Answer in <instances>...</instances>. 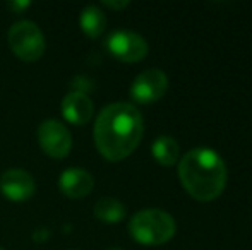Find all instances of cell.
Wrapping results in <instances>:
<instances>
[{
	"label": "cell",
	"mask_w": 252,
	"mask_h": 250,
	"mask_svg": "<svg viewBox=\"0 0 252 250\" xmlns=\"http://www.w3.org/2000/svg\"><path fill=\"white\" fill-rule=\"evenodd\" d=\"M168 89V77L161 69H146L132 81L130 96L137 103H155L161 100Z\"/></svg>",
	"instance_id": "8992f818"
},
{
	"label": "cell",
	"mask_w": 252,
	"mask_h": 250,
	"mask_svg": "<svg viewBox=\"0 0 252 250\" xmlns=\"http://www.w3.org/2000/svg\"><path fill=\"white\" fill-rule=\"evenodd\" d=\"M0 190L10 200H26L36 190V184L31 173L19 168L7 170L0 177Z\"/></svg>",
	"instance_id": "ba28073f"
},
{
	"label": "cell",
	"mask_w": 252,
	"mask_h": 250,
	"mask_svg": "<svg viewBox=\"0 0 252 250\" xmlns=\"http://www.w3.org/2000/svg\"><path fill=\"white\" fill-rule=\"evenodd\" d=\"M94 216L103 223H120L126 218L127 209L119 199L113 197H103L94 204Z\"/></svg>",
	"instance_id": "4fadbf2b"
},
{
	"label": "cell",
	"mask_w": 252,
	"mask_h": 250,
	"mask_svg": "<svg viewBox=\"0 0 252 250\" xmlns=\"http://www.w3.org/2000/svg\"><path fill=\"white\" fill-rule=\"evenodd\" d=\"M151 153L155 160L158 161L161 167H173L179 161L180 147L173 137L170 136H159L158 139L153 142Z\"/></svg>",
	"instance_id": "7c38bea8"
},
{
	"label": "cell",
	"mask_w": 252,
	"mask_h": 250,
	"mask_svg": "<svg viewBox=\"0 0 252 250\" xmlns=\"http://www.w3.org/2000/svg\"><path fill=\"white\" fill-rule=\"evenodd\" d=\"M108 250H120V249H108Z\"/></svg>",
	"instance_id": "2e32d148"
},
{
	"label": "cell",
	"mask_w": 252,
	"mask_h": 250,
	"mask_svg": "<svg viewBox=\"0 0 252 250\" xmlns=\"http://www.w3.org/2000/svg\"><path fill=\"white\" fill-rule=\"evenodd\" d=\"M94 187V178L83 168H67L59 178V189L70 199H81Z\"/></svg>",
	"instance_id": "30bf717a"
},
{
	"label": "cell",
	"mask_w": 252,
	"mask_h": 250,
	"mask_svg": "<svg viewBox=\"0 0 252 250\" xmlns=\"http://www.w3.org/2000/svg\"><path fill=\"white\" fill-rule=\"evenodd\" d=\"M226 165L216 151L194 147L187 151L179 163V178L192 199L209 202L221 195L226 185Z\"/></svg>",
	"instance_id": "7a4b0ae2"
},
{
	"label": "cell",
	"mask_w": 252,
	"mask_h": 250,
	"mask_svg": "<svg viewBox=\"0 0 252 250\" xmlns=\"http://www.w3.org/2000/svg\"><path fill=\"white\" fill-rule=\"evenodd\" d=\"M9 45L19 58L38 60L45 54V36L33 21H17L9 29Z\"/></svg>",
	"instance_id": "277c9868"
},
{
	"label": "cell",
	"mask_w": 252,
	"mask_h": 250,
	"mask_svg": "<svg viewBox=\"0 0 252 250\" xmlns=\"http://www.w3.org/2000/svg\"><path fill=\"white\" fill-rule=\"evenodd\" d=\"M0 250H5V249H2V247H0Z\"/></svg>",
	"instance_id": "e0dca14e"
},
{
	"label": "cell",
	"mask_w": 252,
	"mask_h": 250,
	"mask_svg": "<svg viewBox=\"0 0 252 250\" xmlns=\"http://www.w3.org/2000/svg\"><path fill=\"white\" fill-rule=\"evenodd\" d=\"M106 48L115 58L122 62H139L148 55V41L139 33L127 29L113 31L106 38Z\"/></svg>",
	"instance_id": "5b68a950"
},
{
	"label": "cell",
	"mask_w": 252,
	"mask_h": 250,
	"mask_svg": "<svg viewBox=\"0 0 252 250\" xmlns=\"http://www.w3.org/2000/svg\"><path fill=\"white\" fill-rule=\"evenodd\" d=\"M130 237L143 245H163L172 240L177 224L172 214L161 209H143L129 221Z\"/></svg>",
	"instance_id": "3957f363"
},
{
	"label": "cell",
	"mask_w": 252,
	"mask_h": 250,
	"mask_svg": "<svg viewBox=\"0 0 252 250\" xmlns=\"http://www.w3.org/2000/svg\"><path fill=\"white\" fill-rule=\"evenodd\" d=\"M31 5V2H28V0H24V2H9V7L12 10H16V12H21L23 9H26V7H30Z\"/></svg>",
	"instance_id": "9a60e30c"
},
{
	"label": "cell",
	"mask_w": 252,
	"mask_h": 250,
	"mask_svg": "<svg viewBox=\"0 0 252 250\" xmlns=\"http://www.w3.org/2000/svg\"><path fill=\"white\" fill-rule=\"evenodd\" d=\"M144 134V120L132 103H112L105 107L94 122V144L101 156L120 161L130 156Z\"/></svg>",
	"instance_id": "6da1fadb"
},
{
	"label": "cell",
	"mask_w": 252,
	"mask_h": 250,
	"mask_svg": "<svg viewBox=\"0 0 252 250\" xmlns=\"http://www.w3.org/2000/svg\"><path fill=\"white\" fill-rule=\"evenodd\" d=\"M103 5L110 7V9L120 10V9H126V7L129 5V2H127V0H105Z\"/></svg>",
	"instance_id": "5bb4252c"
},
{
	"label": "cell",
	"mask_w": 252,
	"mask_h": 250,
	"mask_svg": "<svg viewBox=\"0 0 252 250\" xmlns=\"http://www.w3.org/2000/svg\"><path fill=\"white\" fill-rule=\"evenodd\" d=\"M38 142L52 158H65L72 147V136L62 122L50 118L38 127Z\"/></svg>",
	"instance_id": "52a82bcc"
},
{
	"label": "cell",
	"mask_w": 252,
	"mask_h": 250,
	"mask_svg": "<svg viewBox=\"0 0 252 250\" xmlns=\"http://www.w3.org/2000/svg\"><path fill=\"white\" fill-rule=\"evenodd\" d=\"M79 26L90 38H98L106 28V16L98 5H88L81 10Z\"/></svg>",
	"instance_id": "8fae6325"
},
{
	"label": "cell",
	"mask_w": 252,
	"mask_h": 250,
	"mask_svg": "<svg viewBox=\"0 0 252 250\" xmlns=\"http://www.w3.org/2000/svg\"><path fill=\"white\" fill-rule=\"evenodd\" d=\"M93 101L84 91H70L62 100V115L67 122L83 125L93 117Z\"/></svg>",
	"instance_id": "9c48e42d"
}]
</instances>
